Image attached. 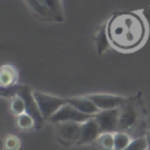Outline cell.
<instances>
[{"label": "cell", "instance_id": "obj_1", "mask_svg": "<svg viewBox=\"0 0 150 150\" xmlns=\"http://www.w3.org/2000/svg\"><path fill=\"white\" fill-rule=\"evenodd\" d=\"M111 45L121 50H133L143 43L146 36L144 20L135 13H114L106 24Z\"/></svg>", "mask_w": 150, "mask_h": 150}, {"label": "cell", "instance_id": "obj_21", "mask_svg": "<svg viewBox=\"0 0 150 150\" xmlns=\"http://www.w3.org/2000/svg\"><path fill=\"white\" fill-rule=\"evenodd\" d=\"M20 86H21V84L17 83V84H15V86H7V88H1V90H0V95H1V97H3V98L11 99V98H13V97L18 96Z\"/></svg>", "mask_w": 150, "mask_h": 150}, {"label": "cell", "instance_id": "obj_18", "mask_svg": "<svg viewBox=\"0 0 150 150\" xmlns=\"http://www.w3.org/2000/svg\"><path fill=\"white\" fill-rule=\"evenodd\" d=\"M9 107H11V111L16 116L21 115L26 112L25 101H24V99L22 98L21 96H19V95L11 99V105H9Z\"/></svg>", "mask_w": 150, "mask_h": 150}, {"label": "cell", "instance_id": "obj_11", "mask_svg": "<svg viewBox=\"0 0 150 150\" xmlns=\"http://www.w3.org/2000/svg\"><path fill=\"white\" fill-rule=\"evenodd\" d=\"M19 78L18 69L11 64H4L0 68V84L1 88H7L17 84Z\"/></svg>", "mask_w": 150, "mask_h": 150}, {"label": "cell", "instance_id": "obj_12", "mask_svg": "<svg viewBox=\"0 0 150 150\" xmlns=\"http://www.w3.org/2000/svg\"><path fill=\"white\" fill-rule=\"evenodd\" d=\"M95 42H96V50L99 54H102L105 50L109 48L111 45L110 40L107 35V29H106V24L103 25L102 27L99 28V30L96 32L95 35Z\"/></svg>", "mask_w": 150, "mask_h": 150}, {"label": "cell", "instance_id": "obj_17", "mask_svg": "<svg viewBox=\"0 0 150 150\" xmlns=\"http://www.w3.org/2000/svg\"><path fill=\"white\" fill-rule=\"evenodd\" d=\"M25 1L28 3V5L31 7L32 11H33L36 15L40 16V17L44 18V19H52L48 11L46 9V7L44 6L42 0H25Z\"/></svg>", "mask_w": 150, "mask_h": 150}, {"label": "cell", "instance_id": "obj_14", "mask_svg": "<svg viewBox=\"0 0 150 150\" xmlns=\"http://www.w3.org/2000/svg\"><path fill=\"white\" fill-rule=\"evenodd\" d=\"M17 127L21 131H30L32 129H36V123L33 117L29 113L25 112L17 116Z\"/></svg>", "mask_w": 150, "mask_h": 150}, {"label": "cell", "instance_id": "obj_19", "mask_svg": "<svg viewBox=\"0 0 150 150\" xmlns=\"http://www.w3.org/2000/svg\"><path fill=\"white\" fill-rule=\"evenodd\" d=\"M21 147V140L16 135H7L3 139L4 150H19Z\"/></svg>", "mask_w": 150, "mask_h": 150}, {"label": "cell", "instance_id": "obj_6", "mask_svg": "<svg viewBox=\"0 0 150 150\" xmlns=\"http://www.w3.org/2000/svg\"><path fill=\"white\" fill-rule=\"evenodd\" d=\"M118 117L119 108L100 110V112L95 115V119L98 122L101 133H104V132L115 133L118 131Z\"/></svg>", "mask_w": 150, "mask_h": 150}, {"label": "cell", "instance_id": "obj_15", "mask_svg": "<svg viewBox=\"0 0 150 150\" xmlns=\"http://www.w3.org/2000/svg\"><path fill=\"white\" fill-rule=\"evenodd\" d=\"M132 142V138L129 134L123 131H117L114 133V147L113 150H125L129 143Z\"/></svg>", "mask_w": 150, "mask_h": 150}, {"label": "cell", "instance_id": "obj_2", "mask_svg": "<svg viewBox=\"0 0 150 150\" xmlns=\"http://www.w3.org/2000/svg\"><path fill=\"white\" fill-rule=\"evenodd\" d=\"M34 98H35L37 105L39 107L41 114L45 120H50V118L58 112L64 105L67 103V98H61L54 95L45 94L39 91H33Z\"/></svg>", "mask_w": 150, "mask_h": 150}, {"label": "cell", "instance_id": "obj_8", "mask_svg": "<svg viewBox=\"0 0 150 150\" xmlns=\"http://www.w3.org/2000/svg\"><path fill=\"white\" fill-rule=\"evenodd\" d=\"M136 120H137V110L135 103L129 99L127 103L119 108L118 131H125L131 129L135 125Z\"/></svg>", "mask_w": 150, "mask_h": 150}, {"label": "cell", "instance_id": "obj_16", "mask_svg": "<svg viewBox=\"0 0 150 150\" xmlns=\"http://www.w3.org/2000/svg\"><path fill=\"white\" fill-rule=\"evenodd\" d=\"M97 143L104 150H113L114 147V133L104 132L99 135Z\"/></svg>", "mask_w": 150, "mask_h": 150}, {"label": "cell", "instance_id": "obj_9", "mask_svg": "<svg viewBox=\"0 0 150 150\" xmlns=\"http://www.w3.org/2000/svg\"><path fill=\"white\" fill-rule=\"evenodd\" d=\"M101 134L99 129L98 122L95 119V116L90 118L88 120L81 123V133H80V141L79 144L86 145L97 142L99 135Z\"/></svg>", "mask_w": 150, "mask_h": 150}, {"label": "cell", "instance_id": "obj_20", "mask_svg": "<svg viewBox=\"0 0 150 150\" xmlns=\"http://www.w3.org/2000/svg\"><path fill=\"white\" fill-rule=\"evenodd\" d=\"M125 150H148V143L145 137H140L132 140L129 145Z\"/></svg>", "mask_w": 150, "mask_h": 150}, {"label": "cell", "instance_id": "obj_5", "mask_svg": "<svg viewBox=\"0 0 150 150\" xmlns=\"http://www.w3.org/2000/svg\"><path fill=\"white\" fill-rule=\"evenodd\" d=\"M92 115L82 113L81 111L77 110V109L73 107L72 105L68 104L62 107L58 112H56L52 117L50 118V121L52 123H58L62 122V121H76V122H84V121L88 120L92 118Z\"/></svg>", "mask_w": 150, "mask_h": 150}, {"label": "cell", "instance_id": "obj_7", "mask_svg": "<svg viewBox=\"0 0 150 150\" xmlns=\"http://www.w3.org/2000/svg\"><path fill=\"white\" fill-rule=\"evenodd\" d=\"M88 97L96 104V106L100 110H110V109L120 108L129 100L127 97L110 94H93L88 95Z\"/></svg>", "mask_w": 150, "mask_h": 150}, {"label": "cell", "instance_id": "obj_4", "mask_svg": "<svg viewBox=\"0 0 150 150\" xmlns=\"http://www.w3.org/2000/svg\"><path fill=\"white\" fill-rule=\"evenodd\" d=\"M81 123L76 121H62L56 123V134L61 142L67 144H79Z\"/></svg>", "mask_w": 150, "mask_h": 150}, {"label": "cell", "instance_id": "obj_13", "mask_svg": "<svg viewBox=\"0 0 150 150\" xmlns=\"http://www.w3.org/2000/svg\"><path fill=\"white\" fill-rule=\"evenodd\" d=\"M42 2L50 13L52 20L57 22L63 21L62 0H42Z\"/></svg>", "mask_w": 150, "mask_h": 150}, {"label": "cell", "instance_id": "obj_3", "mask_svg": "<svg viewBox=\"0 0 150 150\" xmlns=\"http://www.w3.org/2000/svg\"><path fill=\"white\" fill-rule=\"evenodd\" d=\"M19 96H21L24 99L26 104V112L29 113L32 117L34 118L36 123V129H40L44 125V120L41 114V111H40L39 107L37 105L35 98H34L33 95V90H32L30 86H25V84H21L19 90Z\"/></svg>", "mask_w": 150, "mask_h": 150}, {"label": "cell", "instance_id": "obj_10", "mask_svg": "<svg viewBox=\"0 0 150 150\" xmlns=\"http://www.w3.org/2000/svg\"><path fill=\"white\" fill-rule=\"evenodd\" d=\"M67 102H68V104L75 107L77 110L81 111L82 113L92 115V116H95L97 113L100 112V109L96 106V104L88 96L70 97V98H67Z\"/></svg>", "mask_w": 150, "mask_h": 150}, {"label": "cell", "instance_id": "obj_22", "mask_svg": "<svg viewBox=\"0 0 150 150\" xmlns=\"http://www.w3.org/2000/svg\"><path fill=\"white\" fill-rule=\"evenodd\" d=\"M145 138H146V140H147V143H148V150H150V129H148V131L146 132Z\"/></svg>", "mask_w": 150, "mask_h": 150}]
</instances>
